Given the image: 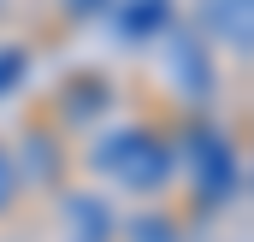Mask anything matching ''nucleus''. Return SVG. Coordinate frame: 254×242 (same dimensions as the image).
Returning <instances> with one entry per match:
<instances>
[{"label":"nucleus","mask_w":254,"mask_h":242,"mask_svg":"<svg viewBox=\"0 0 254 242\" xmlns=\"http://www.w3.org/2000/svg\"><path fill=\"white\" fill-rule=\"evenodd\" d=\"M95 172L119 178L136 195H154L160 183L172 178V148L160 136H148V130H119V136H107L95 148Z\"/></svg>","instance_id":"nucleus-1"},{"label":"nucleus","mask_w":254,"mask_h":242,"mask_svg":"<svg viewBox=\"0 0 254 242\" xmlns=\"http://www.w3.org/2000/svg\"><path fill=\"white\" fill-rule=\"evenodd\" d=\"M184 166H190V183H195V195H201L207 207L231 201L237 183H243L231 142H225L213 124H190V130H184Z\"/></svg>","instance_id":"nucleus-2"},{"label":"nucleus","mask_w":254,"mask_h":242,"mask_svg":"<svg viewBox=\"0 0 254 242\" xmlns=\"http://www.w3.org/2000/svg\"><path fill=\"white\" fill-rule=\"evenodd\" d=\"M160 24H166V0H125V12H119L125 36H154Z\"/></svg>","instance_id":"nucleus-5"},{"label":"nucleus","mask_w":254,"mask_h":242,"mask_svg":"<svg viewBox=\"0 0 254 242\" xmlns=\"http://www.w3.org/2000/svg\"><path fill=\"white\" fill-rule=\"evenodd\" d=\"M83 242H107V237H83Z\"/></svg>","instance_id":"nucleus-11"},{"label":"nucleus","mask_w":254,"mask_h":242,"mask_svg":"<svg viewBox=\"0 0 254 242\" xmlns=\"http://www.w3.org/2000/svg\"><path fill=\"white\" fill-rule=\"evenodd\" d=\"M71 219L83 225V237H107V207H89V201H71Z\"/></svg>","instance_id":"nucleus-7"},{"label":"nucleus","mask_w":254,"mask_h":242,"mask_svg":"<svg viewBox=\"0 0 254 242\" xmlns=\"http://www.w3.org/2000/svg\"><path fill=\"white\" fill-rule=\"evenodd\" d=\"M172 71H178V83H184L190 95H207V89H213V65L201 60L195 42H178V48H172Z\"/></svg>","instance_id":"nucleus-4"},{"label":"nucleus","mask_w":254,"mask_h":242,"mask_svg":"<svg viewBox=\"0 0 254 242\" xmlns=\"http://www.w3.org/2000/svg\"><path fill=\"white\" fill-rule=\"evenodd\" d=\"M207 24H213V36H219L231 54H249V48H254L249 0H207Z\"/></svg>","instance_id":"nucleus-3"},{"label":"nucleus","mask_w":254,"mask_h":242,"mask_svg":"<svg viewBox=\"0 0 254 242\" xmlns=\"http://www.w3.org/2000/svg\"><path fill=\"white\" fill-rule=\"evenodd\" d=\"M113 0H71V12H107Z\"/></svg>","instance_id":"nucleus-10"},{"label":"nucleus","mask_w":254,"mask_h":242,"mask_svg":"<svg viewBox=\"0 0 254 242\" xmlns=\"http://www.w3.org/2000/svg\"><path fill=\"white\" fill-rule=\"evenodd\" d=\"M130 242H178V225L166 213H136L130 219Z\"/></svg>","instance_id":"nucleus-6"},{"label":"nucleus","mask_w":254,"mask_h":242,"mask_svg":"<svg viewBox=\"0 0 254 242\" xmlns=\"http://www.w3.org/2000/svg\"><path fill=\"white\" fill-rule=\"evenodd\" d=\"M12 189H18V166H12V154L0 148V207L12 201Z\"/></svg>","instance_id":"nucleus-9"},{"label":"nucleus","mask_w":254,"mask_h":242,"mask_svg":"<svg viewBox=\"0 0 254 242\" xmlns=\"http://www.w3.org/2000/svg\"><path fill=\"white\" fill-rule=\"evenodd\" d=\"M18 77H24V48H0V95L18 89Z\"/></svg>","instance_id":"nucleus-8"}]
</instances>
